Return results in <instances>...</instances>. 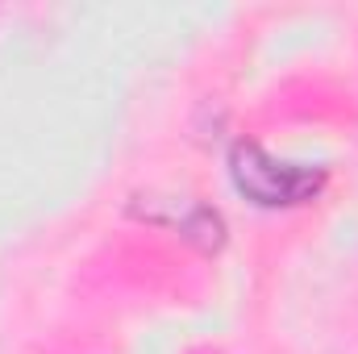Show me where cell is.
Wrapping results in <instances>:
<instances>
[{"mask_svg":"<svg viewBox=\"0 0 358 354\" xmlns=\"http://www.w3.org/2000/svg\"><path fill=\"white\" fill-rule=\"evenodd\" d=\"M234 179L259 204H296V200L313 196L317 183H321L313 171H300V167L267 159L255 142H238L234 146Z\"/></svg>","mask_w":358,"mask_h":354,"instance_id":"obj_1","label":"cell"}]
</instances>
